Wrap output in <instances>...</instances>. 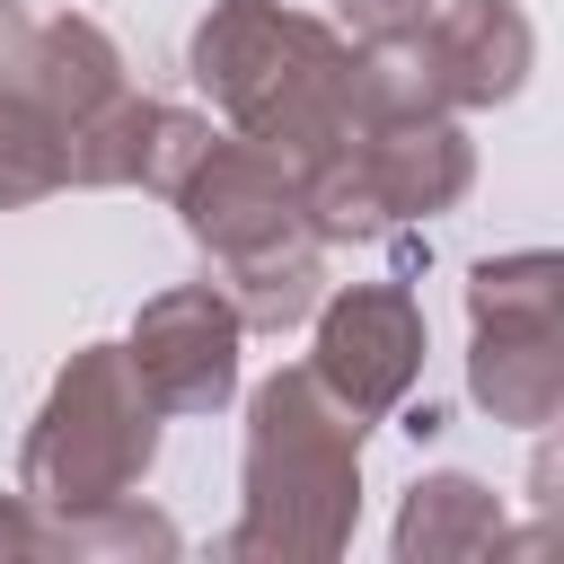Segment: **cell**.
I'll use <instances>...</instances> for the list:
<instances>
[{"instance_id":"52a82bcc","label":"cell","mask_w":564,"mask_h":564,"mask_svg":"<svg viewBox=\"0 0 564 564\" xmlns=\"http://www.w3.org/2000/svg\"><path fill=\"white\" fill-rule=\"evenodd\" d=\"M167 212L185 220V238H194L212 264L238 256V247H264V238L308 229V220H300V167L273 159V150L247 141V132H212L203 159L176 176Z\"/></svg>"},{"instance_id":"5bb4252c","label":"cell","mask_w":564,"mask_h":564,"mask_svg":"<svg viewBox=\"0 0 564 564\" xmlns=\"http://www.w3.org/2000/svg\"><path fill=\"white\" fill-rule=\"evenodd\" d=\"M150 106H159V97L123 88V97L97 106L88 123H70V132H62V185H88V194L132 185V167H141V132H150Z\"/></svg>"},{"instance_id":"d6986e66","label":"cell","mask_w":564,"mask_h":564,"mask_svg":"<svg viewBox=\"0 0 564 564\" xmlns=\"http://www.w3.org/2000/svg\"><path fill=\"white\" fill-rule=\"evenodd\" d=\"M18 44H26V18H18V0H0V79L18 70Z\"/></svg>"},{"instance_id":"7c38bea8","label":"cell","mask_w":564,"mask_h":564,"mask_svg":"<svg viewBox=\"0 0 564 564\" xmlns=\"http://www.w3.org/2000/svg\"><path fill=\"white\" fill-rule=\"evenodd\" d=\"M212 291L238 308L247 335H291V326H308V308L326 300V247H317V229L238 247V256L212 264Z\"/></svg>"},{"instance_id":"7a4b0ae2","label":"cell","mask_w":564,"mask_h":564,"mask_svg":"<svg viewBox=\"0 0 564 564\" xmlns=\"http://www.w3.org/2000/svg\"><path fill=\"white\" fill-rule=\"evenodd\" d=\"M185 70L229 115V132L264 141L291 167H308L317 150L344 141L352 44H344V26L308 18V9H282V0H212L194 18V35H185Z\"/></svg>"},{"instance_id":"8fae6325","label":"cell","mask_w":564,"mask_h":564,"mask_svg":"<svg viewBox=\"0 0 564 564\" xmlns=\"http://www.w3.org/2000/svg\"><path fill=\"white\" fill-rule=\"evenodd\" d=\"M502 538H511L502 494L485 476H467V467L414 476L405 502H397V529H388L397 564H467V555H502Z\"/></svg>"},{"instance_id":"9c48e42d","label":"cell","mask_w":564,"mask_h":564,"mask_svg":"<svg viewBox=\"0 0 564 564\" xmlns=\"http://www.w3.org/2000/svg\"><path fill=\"white\" fill-rule=\"evenodd\" d=\"M62 132L70 123H88L97 106H115L123 88H132V70H123V53H115V35L97 26V18H79V9H62V18H44V26H26V44H18V70H9Z\"/></svg>"},{"instance_id":"277c9868","label":"cell","mask_w":564,"mask_h":564,"mask_svg":"<svg viewBox=\"0 0 564 564\" xmlns=\"http://www.w3.org/2000/svg\"><path fill=\"white\" fill-rule=\"evenodd\" d=\"M476 185V141L458 115H379L300 167V220L317 247H361L405 220H441Z\"/></svg>"},{"instance_id":"ac0fdd59","label":"cell","mask_w":564,"mask_h":564,"mask_svg":"<svg viewBox=\"0 0 564 564\" xmlns=\"http://www.w3.org/2000/svg\"><path fill=\"white\" fill-rule=\"evenodd\" d=\"M432 9H441V0H335V26H344V44H397V35H414Z\"/></svg>"},{"instance_id":"8992f818","label":"cell","mask_w":564,"mask_h":564,"mask_svg":"<svg viewBox=\"0 0 564 564\" xmlns=\"http://www.w3.org/2000/svg\"><path fill=\"white\" fill-rule=\"evenodd\" d=\"M238 344H247V326L212 282H167V291L141 300V317L123 335V361L150 388L159 414L194 423V414H220L238 397Z\"/></svg>"},{"instance_id":"9a60e30c","label":"cell","mask_w":564,"mask_h":564,"mask_svg":"<svg viewBox=\"0 0 564 564\" xmlns=\"http://www.w3.org/2000/svg\"><path fill=\"white\" fill-rule=\"evenodd\" d=\"M44 194H62V123L18 79H0V212H26Z\"/></svg>"},{"instance_id":"ba28073f","label":"cell","mask_w":564,"mask_h":564,"mask_svg":"<svg viewBox=\"0 0 564 564\" xmlns=\"http://www.w3.org/2000/svg\"><path fill=\"white\" fill-rule=\"evenodd\" d=\"M414 53H423V79L449 115H485V106H511L529 88L538 26L520 0H441L414 26Z\"/></svg>"},{"instance_id":"4fadbf2b","label":"cell","mask_w":564,"mask_h":564,"mask_svg":"<svg viewBox=\"0 0 564 564\" xmlns=\"http://www.w3.org/2000/svg\"><path fill=\"white\" fill-rule=\"evenodd\" d=\"M467 326H564V256L520 247L467 273Z\"/></svg>"},{"instance_id":"6da1fadb","label":"cell","mask_w":564,"mask_h":564,"mask_svg":"<svg viewBox=\"0 0 564 564\" xmlns=\"http://www.w3.org/2000/svg\"><path fill=\"white\" fill-rule=\"evenodd\" d=\"M361 529V414H344L317 370H273L247 388L238 449V520L220 538L229 564H326Z\"/></svg>"},{"instance_id":"30bf717a","label":"cell","mask_w":564,"mask_h":564,"mask_svg":"<svg viewBox=\"0 0 564 564\" xmlns=\"http://www.w3.org/2000/svg\"><path fill=\"white\" fill-rule=\"evenodd\" d=\"M467 397L511 432H546L564 405V326H467Z\"/></svg>"},{"instance_id":"5b68a950","label":"cell","mask_w":564,"mask_h":564,"mask_svg":"<svg viewBox=\"0 0 564 564\" xmlns=\"http://www.w3.org/2000/svg\"><path fill=\"white\" fill-rule=\"evenodd\" d=\"M308 326H317L308 335V370L344 414L388 423L414 397L432 335H423V300L405 282H344V291H326L308 308Z\"/></svg>"},{"instance_id":"2e32d148","label":"cell","mask_w":564,"mask_h":564,"mask_svg":"<svg viewBox=\"0 0 564 564\" xmlns=\"http://www.w3.org/2000/svg\"><path fill=\"white\" fill-rule=\"evenodd\" d=\"M203 141H212V115H194V106H150V132H141V167H132V185L167 203L176 176L203 159Z\"/></svg>"},{"instance_id":"e0dca14e","label":"cell","mask_w":564,"mask_h":564,"mask_svg":"<svg viewBox=\"0 0 564 564\" xmlns=\"http://www.w3.org/2000/svg\"><path fill=\"white\" fill-rule=\"evenodd\" d=\"M26 555H70V511H53L26 485H9L0 494V564H26Z\"/></svg>"},{"instance_id":"3957f363","label":"cell","mask_w":564,"mask_h":564,"mask_svg":"<svg viewBox=\"0 0 564 564\" xmlns=\"http://www.w3.org/2000/svg\"><path fill=\"white\" fill-rule=\"evenodd\" d=\"M159 423L167 414L132 379L123 344H79L53 370V388H44V405H35L26 441H18V485L35 502H53V511L123 502L159 467Z\"/></svg>"}]
</instances>
